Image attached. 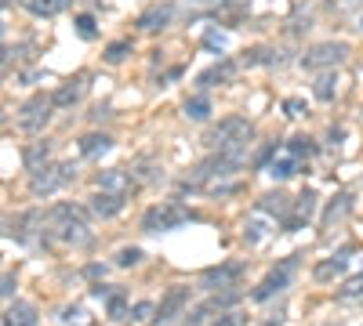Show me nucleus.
Masks as SVG:
<instances>
[{"mask_svg": "<svg viewBox=\"0 0 363 326\" xmlns=\"http://www.w3.org/2000/svg\"><path fill=\"white\" fill-rule=\"evenodd\" d=\"M47 232H51V239L66 243V247H84V243H91L87 210L76 203H55L51 214H47Z\"/></svg>", "mask_w": 363, "mask_h": 326, "instance_id": "1", "label": "nucleus"}, {"mask_svg": "<svg viewBox=\"0 0 363 326\" xmlns=\"http://www.w3.org/2000/svg\"><path fill=\"white\" fill-rule=\"evenodd\" d=\"M251 138H255V127H251L247 117H226L203 135V145L211 153H247Z\"/></svg>", "mask_w": 363, "mask_h": 326, "instance_id": "2", "label": "nucleus"}, {"mask_svg": "<svg viewBox=\"0 0 363 326\" xmlns=\"http://www.w3.org/2000/svg\"><path fill=\"white\" fill-rule=\"evenodd\" d=\"M189 221H196L193 210L182 207L178 200H171V203H156L142 214V232H175V228H182Z\"/></svg>", "mask_w": 363, "mask_h": 326, "instance_id": "3", "label": "nucleus"}, {"mask_svg": "<svg viewBox=\"0 0 363 326\" xmlns=\"http://www.w3.org/2000/svg\"><path fill=\"white\" fill-rule=\"evenodd\" d=\"M73 178H76L73 163H51V160H47L44 167H37L33 174H29V192L40 200V196H51L58 189H66Z\"/></svg>", "mask_w": 363, "mask_h": 326, "instance_id": "4", "label": "nucleus"}, {"mask_svg": "<svg viewBox=\"0 0 363 326\" xmlns=\"http://www.w3.org/2000/svg\"><path fill=\"white\" fill-rule=\"evenodd\" d=\"M298 257L302 254H291V257H283L276 268H269V275L251 290V298L255 301H269V298H276V293H283L291 283H294V272H298Z\"/></svg>", "mask_w": 363, "mask_h": 326, "instance_id": "5", "label": "nucleus"}, {"mask_svg": "<svg viewBox=\"0 0 363 326\" xmlns=\"http://www.w3.org/2000/svg\"><path fill=\"white\" fill-rule=\"evenodd\" d=\"M51 112H55V102H51V94H33V98H26L22 109H19V127L26 130V135H40V130L51 123Z\"/></svg>", "mask_w": 363, "mask_h": 326, "instance_id": "6", "label": "nucleus"}, {"mask_svg": "<svg viewBox=\"0 0 363 326\" xmlns=\"http://www.w3.org/2000/svg\"><path fill=\"white\" fill-rule=\"evenodd\" d=\"M345 58H349V44L345 40H323V44H312L298 62H302V69H335V65H341Z\"/></svg>", "mask_w": 363, "mask_h": 326, "instance_id": "7", "label": "nucleus"}, {"mask_svg": "<svg viewBox=\"0 0 363 326\" xmlns=\"http://www.w3.org/2000/svg\"><path fill=\"white\" fill-rule=\"evenodd\" d=\"M244 275H247L244 261H226V265H214V268L203 272L200 283L208 286V290H214V293H222V290H236V286H240Z\"/></svg>", "mask_w": 363, "mask_h": 326, "instance_id": "8", "label": "nucleus"}, {"mask_svg": "<svg viewBox=\"0 0 363 326\" xmlns=\"http://www.w3.org/2000/svg\"><path fill=\"white\" fill-rule=\"evenodd\" d=\"M240 301V290H222V293H211L203 304H196L193 312L185 316V323L189 326H203L208 319H214V316H222V312H229V308Z\"/></svg>", "mask_w": 363, "mask_h": 326, "instance_id": "9", "label": "nucleus"}, {"mask_svg": "<svg viewBox=\"0 0 363 326\" xmlns=\"http://www.w3.org/2000/svg\"><path fill=\"white\" fill-rule=\"evenodd\" d=\"M185 304H189V286H182V283H175L167 293H164V301L156 304V316H153V323L156 326H167L175 316H182L185 312Z\"/></svg>", "mask_w": 363, "mask_h": 326, "instance_id": "10", "label": "nucleus"}, {"mask_svg": "<svg viewBox=\"0 0 363 326\" xmlns=\"http://www.w3.org/2000/svg\"><path fill=\"white\" fill-rule=\"evenodd\" d=\"M94 185H99V192H113V196H124V200H128L131 189H135V174L124 171V167H109V171L94 174Z\"/></svg>", "mask_w": 363, "mask_h": 326, "instance_id": "11", "label": "nucleus"}, {"mask_svg": "<svg viewBox=\"0 0 363 326\" xmlns=\"http://www.w3.org/2000/svg\"><path fill=\"white\" fill-rule=\"evenodd\" d=\"M316 200H320V196L312 192V189H305V192L294 200V207H291L287 221H283V228H287V232H298V228H305V225L312 221V214H316Z\"/></svg>", "mask_w": 363, "mask_h": 326, "instance_id": "12", "label": "nucleus"}, {"mask_svg": "<svg viewBox=\"0 0 363 326\" xmlns=\"http://www.w3.org/2000/svg\"><path fill=\"white\" fill-rule=\"evenodd\" d=\"M236 73H240V62L222 58V62H214L211 69H203V73L196 76V84H200V91H208V87H222V84H233Z\"/></svg>", "mask_w": 363, "mask_h": 326, "instance_id": "13", "label": "nucleus"}, {"mask_svg": "<svg viewBox=\"0 0 363 326\" xmlns=\"http://www.w3.org/2000/svg\"><path fill=\"white\" fill-rule=\"evenodd\" d=\"M171 19H175V4H153V8H146L135 19V26H138V33H160V29H167L171 26Z\"/></svg>", "mask_w": 363, "mask_h": 326, "instance_id": "14", "label": "nucleus"}, {"mask_svg": "<svg viewBox=\"0 0 363 326\" xmlns=\"http://www.w3.org/2000/svg\"><path fill=\"white\" fill-rule=\"evenodd\" d=\"M87 84H91V76H87V73H76L69 84H62V87L51 94L55 109H69V105H76V102H81V98L87 94Z\"/></svg>", "mask_w": 363, "mask_h": 326, "instance_id": "15", "label": "nucleus"}, {"mask_svg": "<svg viewBox=\"0 0 363 326\" xmlns=\"http://www.w3.org/2000/svg\"><path fill=\"white\" fill-rule=\"evenodd\" d=\"M244 69H258V65H283V55L276 51L273 44H255V47H247L244 58H240Z\"/></svg>", "mask_w": 363, "mask_h": 326, "instance_id": "16", "label": "nucleus"}, {"mask_svg": "<svg viewBox=\"0 0 363 326\" xmlns=\"http://www.w3.org/2000/svg\"><path fill=\"white\" fill-rule=\"evenodd\" d=\"M124 207H128V200H124V196H113V192H94L91 203H87V210L94 218H117Z\"/></svg>", "mask_w": 363, "mask_h": 326, "instance_id": "17", "label": "nucleus"}, {"mask_svg": "<svg viewBox=\"0 0 363 326\" xmlns=\"http://www.w3.org/2000/svg\"><path fill=\"white\" fill-rule=\"evenodd\" d=\"M182 112H185V120H193V123H208V120H211V112H214L211 94H208V91L189 94V98H185V105H182Z\"/></svg>", "mask_w": 363, "mask_h": 326, "instance_id": "18", "label": "nucleus"}, {"mask_svg": "<svg viewBox=\"0 0 363 326\" xmlns=\"http://www.w3.org/2000/svg\"><path fill=\"white\" fill-rule=\"evenodd\" d=\"M349 210H353V192H338L335 200H330V203L323 207V218H320V225H323V228H335L338 221H345V218H349Z\"/></svg>", "mask_w": 363, "mask_h": 326, "instance_id": "19", "label": "nucleus"}, {"mask_svg": "<svg viewBox=\"0 0 363 326\" xmlns=\"http://www.w3.org/2000/svg\"><path fill=\"white\" fill-rule=\"evenodd\" d=\"M0 326H37V308L29 301H15V304H8V312L0 316Z\"/></svg>", "mask_w": 363, "mask_h": 326, "instance_id": "20", "label": "nucleus"}, {"mask_svg": "<svg viewBox=\"0 0 363 326\" xmlns=\"http://www.w3.org/2000/svg\"><path fill=\"white\" fill-rule=\"evenodd\" d=\"M291 207H294V200H291L287 192H280V189H276V192H265L262 200H258V210H262V214H276V218H283V221H287Z\"/></svg>", "mask_w": 363, "mask_h": 326, "instance_id": "21", "label": "nucleus"}, {"mask_svg": "<svg viewBox=\"0 0 363 326\" xmlns=\"http://www.w3.org/2000/svg\"><path fill=\"white\" fill-rule=\"evenodd\" d=\"M22 8L29 15H37V19H55V15L73 8V0H22Z\"/></svg>", "mask_w": 363, "mask_h": 326, "instance_id": "22", "label": "nucleus"}, {"mask_svg": "<svg viewBox=\"0 0 363 326\" xmlns=\"http://www.w3.org/2000/svg\"><path fill=\"white\" fill-rule=\"evenodd\" d=\"M312 98H316V102H335V98H338V73L335 69H327L323 76H316Z\"/></svg>", "mask_w": 363, "mask_h": 326, "instance_id": "23", "label": "nucleus"}, {"mask_svg": "<svg viewBox=\"0 0 363 326\" xmlns=\"http://www.w3.org/2000/svg\"><path fill=\"white\" fill-rule=\"evenodd\" d=\"M283 153L287 156H294V160H312L320 153V145L312 141V138H305V135H294V138H287V145H283Z\"/></svg>", "mask_w": 363, "mask_h": 326, "instance_id": "24", "label": "nucleus"}, {"mask_svg": "<svg viewBox=\"0 0 363 326\" xmlns=\"http://www.w3.org/2000/svg\"><path fill=\"white\" fill-rule=\"evenodd\" d=\"M265 171H269V174L276 178V182H287V178H294L298 171H302V160H294V156H287V153H283V156H276V160H273Z\"/></svg>", "mask_w": 363, "mask_h": 326, "instance_id": "25", "label": "nucleus"}, {"mask_svg": "<svg viewBox=\"0 0 363 326\" xmlns=\"http://www.w3.org/2000/svg\"><path fill=\"white\" fill-rule=\"evenodd\" d=\"M128 55H135V40H131V37H120V40H113V44H105V51H102V58H105L109 65L128 62Z\"/></svg>", "mask_w": 363, "mask_h": 326, "instance_id": "26", "label": "nucleus"}, {"mask_svg": "<svg viewBox=\"0 0 363 326\" xmlns=\"http://www.w3.org/2000/svg\"><path fill=\"white\" fill-rule=\"evenodd\" d=\"M345 268H349L345 257H327V261H320V265L312 268V275H316L320 283H330V280H338V275H345Z\"/></svg>", "mask_w": 363, "mask_h": 326, "instance_id": "27", "label": "nucleus"}, {"mask_svg": "<svg viewBox=\"0 0 363 326\" xmlns=\"http://www.w3.org/2000/svg\"><path fill=\"white\" fill-rule=\"evenodd\" d=\"M109 149H113V138H109V135H99V130L81 138V156H102V153H109Z\"/></svg>", "mask_w": 363, "mask_h": 326, "instance_id": "28", "label": "nucleus"}, {"mask_svg": "<svg viewBox=\"0 0 363 326\" xmlns=\"http://www.w3.org/2000/svg\"><path fill=\"white\" fill-rule=\"evenodd\" d=\"M47 156H51V149H47V141H33V145H29V149L22 153V160H26V167H29V171L44 167V163H47Z\"/></svg>", "mask_w": 363, "mask_h": 326, "instance_id": "29", "label": "nucleus"}, {"mask_svg": "<svg viewBox=\"0 0 363 326\" xmlns=\"http://www.w3.org/2000/svg\"><path fill=\"white\" fill-rule=\"evenodd\" d=\"M128 312H131V301H128V293H124V290H113V298L105 301V316H109V319H124Z\"/></svg>", "mask_w": 363, "mask_h": 326, "instance_id": "30", "label": "nucleus"}, {"mask_svg": "<svg viewBox=\"0 0 363 326\" xmlns=\"http://www.w3.org/2000/svg\"><path fill=\"white\" fill-rule=\"evenodd\" d=\"M203 47H208V51H214V55H226V47H229V33H222L218 26H211L208 33H203Z\"/></svg>", "mask_w": 363, "mask_h": 326, "instance_id": "31", "label": "nucleus"}, {"mask_svg": "<svg viewBox=\"0 0 363 326\" xmlns=\"http://www.w3.org/2000/svg\"><path fill=\"white\" fill-rule=\"evenodd\" d=\"M73 29H76V37H81V40H94V37H99V22H94V15H76V19H73Z\"/></svg>", "mask_w": 363, "mask_h": 326, "instance_id": "32", "label": "nucleus"}, {"mask_svg": "<svg viewBox=\"0 0 363 326\" xmlns=\"http://www.w3.org/2000/svg\"><path fill=\"white\" fill-rule=\"evenodd\" d=\"M330 15H341V19H353V15L363 11V0H327Z\"/></svg>", "mask_w": 363, "mask_h": 326, "instance_id": "33", "label": "nucleus"}, {"mask_svg": "<svg viewBox=\"0 0 363 326\" xmlns=\"http://www.w3.org/2000/svg\"><path fill=\"white\" fill-rule=\"evenodd\" d=\"M142 247H120L117 250V268H135V265H142Z\"/></svg>", "mask_w": 363, "mask_h": 326, "instance_id": "34", "label": "nucleus"}, {"mask_svg": "<svg viewBox=\"0 0 363 326\" xmlns=\"http://www.w3.org/2000/svg\"><path fill=\"white\" fill-rule=\"evenodd\" d=\"M338 298H341V301H353V298H363V272H360V275H353V280H349V283H345V286L338 290Z\"/></svg>", "mask_w": 363, "mask_h": 326, "instance_id": "35", "label": "nucleus"}, {"mask_svg": "<svg viewBox=\"0 0 363 326\" xmlns=\"http://www.w3.org/2000/svg\"><path fill=\"white\" fill-rule=\"evenodd\" d=\"M276 156H280V145H276V141H269V145H265V149L255 156V167H269V163H273Z\"/></svg>", "mask_w": 363, "mask_h": 326, "instance_id": "36", "label": "nucleus"}, {"mask_svg": "<svg viewBox=\"0 0 363 326\" xmlns=\"http://www.w3.org/2000/svg\"><path fill=\"white\" fill-rule=\"evenodd\" d=\"M156 163L153 160H142V167H138V174H135V182H156Z\"/></svg>", "mask_w": 363, "mask_h": 326, "instance_id": "37", "label": "nucleus"}, {"mask_svg": "<svg viewBox=\"0 0 363 326\" xmlns=\"http://www.w3.org/2000/svg\"><path fill=\"white\" fill-rule=\"evenodd\" d=\"M211 326H244V316H240V312H233V308H229V312H222V316H218Z\"/></svg>", "mask_w": 363, "mask_h": 326, "instance_id": "38", "label": "nucleus"}, {"mask_svg": "<svg viewBox=\"0 0 363 326\" xmlns=\"http://www.w3.org/2000/svg\"><path fill=\"white\" fill-rule=\"evenodd\" d=\"M262 236H265V225H262V221H247V228H244V239H247V243H258Z\"/></svg>", "mask_w": 363, "mask_h": 326, "instance_id": "39", "label": "nucleus"}, {"mask_svg": "<svg viewBox=\"0 0 363 326\" xmlns=\"http://www.w3.org/2000/svg\"><path fill=\"white\" fill-rule=\"evenodd\" d=\"M15 286H19V280H15V272H4L0 275V298H11Z\"/></svg>", "mask_w": 363, "mask_h": 326, "instance_id": "40", "label": "nucleus"}, {"mask_svg": "<svg viewBox=\"0 0 363 326\" xmlns=\"http://www.w3.org/2000/svg\"><path fill=\"white\" fill-rule=\"evenodd\" d=\"M283 112H287V117H302L305 102H302V98H287V102H283Z\"/></svg>", "mask_w": 363, "mask_h": 326, "instance_id": "41", "label": "nucleus"}, {"mask_svg": "<svg viewBox=\"0 0 363 326\" xmlns=\"http://www.w3.org/2000/svg\"><path fill=\"white\" fill-rule=\"evenodd\" d=\"M113 290H117V286H109V283H94V286H91V298L109 301V298H113Z\"/></svg>", "mask_w": 363, "mask_h": 326, "instance_id": "42", "label": "nucleus"}, {"mask_svg": "<svg viewBox=\"0 0 363 326\" xmlns=\"http://www.w3.org/2000/svg\"><path fill=\"white\" fill-rule=\"evenodd\" d=\"M182 73H185V69H182V65H171V69H167V73L160 76V87H167V84H171V80H178Z\"/></svg>", "mask_w": 363, "mask_h": 326, "instance_id": "43", "label": "nucleus"}, {"mask_svg": "<svg viewBox=\"0 0 363 326\" xmlns=\"http://www.w3.org/2000/svg\"><path fill=\"white\" fill-rule=\"evenodd\" d=\"M149 312H153V304H149V301H138V304H135V316H131V319H149Z\"/></svg>", "mask_w": 363, "mask_h": 326, "instance_id": "44", "label": "nucleus"}, {"mask_svg": "<svg viewBox=\"0 0 363 326\" xmlns=\"http://www.w3.org/2000/svg\"><path fill=\"white\" fill-rule=\"evenodd\" d=\"M84 275H87V280H99V275H105V268H102V265H87Z\"/></svg>", "mask_w": 363, "mask_h": 326, "instance_id": "45", "label": "nucleus"}, {"mask_svg": "<svg viewBox=\"0 0 363 326\" xmlns=\"http://www.w3.org/2000/svg\"><path fill=\"white\" fill-rule=\"evenodd\" d=\"M327 138H330V141H341V138H345V127H330Z\"/></svg>", "mask_w": 363, "mask_h": 326, "instance_id": "46", "label": "nucleus"}, {"mask_svg": "<svg viewBox=\"0 0 363 326\" xmlns=\"http://www.w3.org/2000/svg\"><path fill=\"white\" fill-rule=\"evenodd\" d=\"M353 33H363V19H360V15H353V26H349Z\"/></svg>", "mask_w": 363, "mask_h": 326, "instance_id": "47", "label": "nucleus"}, {"mask_svg": "<svg viewBox=\"0 0 363 326\" xmlns=\"http://www.w3.org/2000/svg\"><path fill=\"white\" fill-rule=\"evenodd\" d=\"M193 4H233V0H193Z\"/></svg>", "mask_w": 363, "mask_h": 326, "instance_id": "48", "label": "nucleus"}, {"mask_svg": "<svg viewBox=\"0 0 363 326\" xmlns=\"http://www.w3.org/2000/svg\"><path fill=\"white\" fill-rule=\"evenodd\" d=\"M8 55H11V51H8V47H0V65H4V62H8Z\"/></svg>", "mask_w": 363, "mask_h": 326, "instance_id": "49", "label": "nucleus"}, {"mask_svg": "<svg viewBox=\"0 0 363 326\" xmlns=\"http://www.w3.org/2000/svg\"><path fill=\"white\" fill-rule=\"evenodd\" d=\"M0 37H4V22H0Z\"/></svg>", "mask_w": 363, "mask_h": 326, "instance_id": "50", "label": "nucleus"}, {"mask_svg": "<svg viewBox=\"0 0 363 326\" xmlns=\"http://www.w3.org/2000/svg\"><path fill=\"white\" fill-rule=\"evenodd\" d=\"M265 326H276V323H265Z\"/></svg>", "mask_w": 363, "mask_h": 326, "instance_id": "51", "label": "nucleus"}, {"mask_svg": "<svg viewBox=\"0 0 363 326\" xmlns=\"http://www.w3.org/2000/svg\"><path fill=\"white\" fill-rule=\"evenodd\" d=\"M0 120H4V117H0Z\"/></svg>", "mask_w": 363, "mask_h": 326, "instance_id": "52", "label": "nucleus"}]
</instances>
